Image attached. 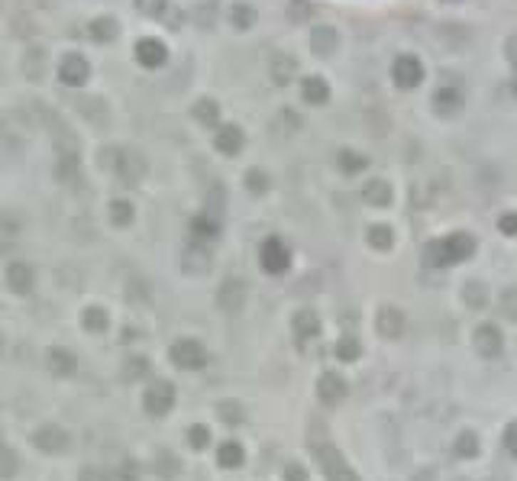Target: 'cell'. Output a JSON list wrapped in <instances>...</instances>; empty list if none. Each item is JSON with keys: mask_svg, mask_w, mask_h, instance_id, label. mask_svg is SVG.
Masks as SVG:
<instances>
[{"mask_svg": "<svg viewBox=\"0 0 517 481\" xmlns=\"http://www.w3.org/2000/svg\"><path fill=\"white\" fill-rule=\"evenodd\" d=\"M14 33L16 36H23V33L29 36V33H33V23H29L26 16H14Z\"/></svg>", "mask_w": 517, "mask_h": 481, "instance_id": "836d02e7", "label": "cell"}, {"mask_svg": "<svg viewBox=\"0 0 517 481\" xmlns=\"http://www.w3.org/2000/svg\"><path fill=\"white\" fill-rule=\"evenodd\" d=\"M294 58H288V56H275L272 58V78H275V84H288L294 78Z\"/></svg>", "mask_w": 517, "mask_h": 481, "instance_id": "e0dca14e", "label": "cell"}, {"mask_svg": "<svg viewBox=\"0 0 517 481\" xmlns=\"http://www.w3.org/2000/svg\"><path fill=\"white\" fill-rule=\"evenodd\" d=\"M220 462H224V465H239V462H243V453H239V446L226 443V449L220 453Z\"/></svg>", "mask_w": 517, "mask_h": 481, "instance_id": "f546056e", "label": "cell"}, {"mask_svg": "<svg viewBox=\"0 0 517 481\" xmlns=\"http://www.w3.org/2000/svg\"><path fill=\"white\" fill-rule=\"evenodd\" d=\"M365 165H369V159H362L359 152H340V168H343V171L356 174V171H362Z\"/></svg>", "mask_w": 517, "mask_h": 481, "instance_id": "7402d4cb", "label": "cell"}, {"mask_svg": "<svg viewBox=\"0 0 517 481\" xmlns=\"http://www.w3.org/2000/svg\"><path fill=\"white\" fill-rule=\"evenodd\" d=\"M288 262H291V252H288V245L281 243V239L272 236V239H266V243H262V265H266L272 275L285 272Z\"/></svg>", "mask_w": 517, "mask_h": 481, "instance_id": "3957f363", "label": "cell"}, {"mask_svg": "<svg viewBox=\"0 0 517 481\" xmlns=\"http://www.w3.org/2000/svg\"><path fill=\"white\" fill-rule=\"evenodd\" d=\"M42 62H46V52H42V49H29L26 58H23V68H26L29 75H39Z\"/></svg>", "mask_w": 517, "mask_h": 481, "instance_id": "484cf974", "label": "cell"}, {"mask_svg": "<svg viewBox=\"0 0 517 481\" xmlns=\"http://www.w3.org/2000/svg\"><path fill=\"white\" fill-rule=\"evenodd\" d=\"M498 230H501L504 236H517V213H504V216H498Z\"/></svg>", "mask_w": 517, "mask_h": 481, "instance_id": "f1b7e54d", "label": "cell"}, {"mask_svg": "<svg viewBox=\"0 0 517 481\" xmlns=\"http://www.w3.org/2000/svg\"><path fill=\"white\" fill-rule=\"evenodd\" d=\"M359 342L352 339V336H346V339H340V346H336V359H343V362H356L359 359Z\"/></svg>", "mask_w": 517, "mask_h": 481, "instance_id": "ffe728a7", "label": "cell"}, {"mask_svg": "<svg viewBox=\"0 0 517 481\" xmlns=\"http://www.w3.org/2000/svg\"><path fill=\"white\" fill-rule=\"evenodd\" d=\"M466 304L469 307H476V310H482L485 307V287L482 285H469L466 287Z\"/></svg>", "mask_w": 517, "mask_h": 481, "instance_id": "4316f807", "label": "cell"}, {"mask_svg": "<svg viewBox=\"0 0 517 481\" xmlns=\"http://www.w3.org/2000/svg\"><path fill=\"white\" fill-rule=\"evenodd\" d=\"M314 453H317V462H320V468L327 472V481H359L356 475L350 472V465L343 462V455L336 453L330 443H320Z\"/></svg>", "mask_w": 517, "mask_h": 481, "instance_id": "7a4b0ae2", "label": "cell"}, {"mask_svg": "<svg viewBox=\"0 0 517 481\" xmlns=\"http://www.w3.org/2000/svg\"><path fill=\"white\" fill-rule=\"evenodd\" d=\"M285 481H308V472H304L301 465H291V468L285 472Z\"/></svg>", "mask_w": 517, "mask_h": 481, "instance_id": "e575fe53", "label": "cell"}, {"mask_svg": "<svg viewBox=\"0 0 517 481\" xmlns=\"http://www.w3.org/2000/svg\"><path fill=\"white\" fill-rule=\"evenodd\" d=\"M362 197L372 204V207H388V204H392V188H388V181H382V178H372V181L362 188Z\"/></svg>", "mask_w": 517, "mask_h": 481, "instance_id": "30bf717a", "label": "cell"}, {"mask_svg": "<svg viewBox=\"0 0 517 481\" xmlns=\"http://www.w3.org/2000/svg\"><path fill=\"white\" fill-rule=\"evenodd\" d=\"M317 333H320V320H317L310 310H301V314L294 317V336L304 342V339H310V336H317Z\"/></svg>", "mask_w": 517, "mask_h": 481, "instance_id": "8fae6325", "label": "cell"}, {"mask_svg": "<svg viewBox=\"0 0 517 481\" xmlns=\"http://www.w3.org/2000/svg\"><path fill=\"white\" fill-rule=\"evenodd\" d=\"M392 75H395V84H398V88H414V84H420V78H424V68H420V62L414 56H398L392 65Z\"/></svg>", "mask_w": 517, "mask_h": 481, "instance_id": "277c9868", "label": "cell"}, {"mask_svg": "<svg viewBox=\"0 0 517 481\" xmlns=\"http://www.w3.org/2000/svg\"><path fill=\"white\" fill-rule=\"evenodd\" d=\"M58 75H62L65 84H81L84 78H88V62H84L81 56H65L62 68H58Z\"/></svg>", "mask_w": 517, "mask_h": 481, "instance_id": "9c48e42d", "label": "cell"}, {"mask_svg": "<svg viewBox=\"0 0 517 481\" xmlns=\"http://www.w3.org/2000/svg\"><path fill=\"white\" fill-rule=\"evenodd\" d=\"M434 100H437V110L440 113H456L459 110V104H462V94L456 91V88H440Z\"/></svg>", "mask_w": 517, "mask_h": 481, "instance_id": "2e32d148", "label": "cell"}, {"mask_svg": "<svg viewBox=\"0 0 517 481\" xmlns=\"http://www.w3.org/2000/svg\"><path fill=\"white\" fill-rule=\"evenodd\" d=\"M288 16H291V20H304V16H308V4H304V0H291Z\"/></svg>", "mask_w": 517, "mask_h": 481, "instance_id": "1f68e13d", "label": "cell"}, {"mask_svg": "<svg viewBox=\"0 0 517 481\" xmlns=\"http://www.w3.org/2000/svg\"><path fill=\"white\" fill-rule=\"evenodd\" d=\"M249 188L252 191H266L268 188V178L262 171H249Z\"/></svg>", "mask_w": 517, "mask_h": 481, "instance_id": "d6a6232c", "label": "cell"}, {"mask_svg": "<svg viewBox=\"0 0 517 481\" xmlns=\"http://www.w3.org/2000/svg\"><path fill=\"white\" fill-rule=\"evenodd\" d=\"M317 394H320V401H327V404H336V401L346 394V381H343L336 371H323L320 381H317Z\"/></svg>", "mask_w": 517, "mask_h": 481, "instance_id": "52a82bcc", "label": "cell"}, {"mask_svg": "<svg viewBox=\"0 0 517 481\" xmlns=\"http://www.w3.org/2000/svg\"><path fill=\"white\" fill-rule=\"evenodd\" d=\"M508 58H511V62H514V68H517V36L508 42Z\"/></svg>", "mask_w": 517, "mask_h": 481, "instance_id": "d590c367", "label": "cell"}, {"mask_svg": "<svg viewBox=\"0 0 517 481\" xmlns=\"http://www.w3.org/2000/svg\"><path fill=\"white\" fill-rule=\"evenodd\" d=\"M197 120H204V123H214L217 120V104H210V100H201V104L194 107Z\"/></svg>", "mask_w": 517, "mask_h": 481, "instance_id": "83f0119b", "label": "cell"}, {"mask_svg": "<svg viewBox=\"0 0 517 481\" xmlns=\"http://www.w3.org/2000/svg\"><path fill=\"white\" fill-rule=\"evenodd\" d=\"M414 481H434V472H420Z\"/></svg>", "mask_w": 517, "mask_h": 481, "instance_id": "8d00e7d4", "label": "cell"}, {"mask_svg": "<svg viewBox=\"0 0 517 481\" xmlns=\"http://www.w3.org/2000/svg\"><path fill=\"white\" fill-rule=\"evenodd\" d=\"M472 342H476V349L485 359H495L498 352H501V333H498V327H491V323H482V327L476 329V336H472Z\"/></svg>", "mask_w": 517, "mask_h": 481, "instance_id": "5b68a950", "label": "cell"}, {"mask_svg": "<svg viewBox=\"0 0 517 481\" xmlns=\"http://www.w3.org/2000/svg\"><path fill=\"white\" fill-rule=\"evenodd\" d=\"M498 307H501V314L508 317V320H517V287H508V291H501V297H498Z\"/></svg>", "mask_w": 517, "mask_h": 481, "instance_id": "ac0fdd59", "label": "cell"}, {"mask_svg": "<svg viewBox=\"0 0 517 481\" xmlns=\"http://www.w3.org/2000/svg\"><path fill=\"white\" fill-rule=\"evenodd\" d=\"M476 243L466 233H453L446 239H437V243L427 245V262L430 265H453V262H462V258L472 255Z\"/></svg>", "mask_w": 517, "mask_h": 481, "instance_id": "6da1fadb", "label": "cell"}, {"mask_svg": "<svg viewBox=\"0 0 517 481\" xmlns=\"http://www.w3.org/2000/svg\"><path fill=\"white\" fill-rule=\"evenodd\" d=\"M224 304H226L230 310H239V304H243V285L230 281V285L224 287Z\"/></svg>", "mask_w": 517, "mask_h": 481, "instance_id": "603a6c76", "label": "cell"}, {"mask_svg": "<svg viewBox=\"0 0 517 481\" xmlns=\"http://www.w3.org/2000/svg\"><path fill=\"white\" fill-rule=\"evenodd\" d=\"M230 20L236 23L239 29H249L252 23H256V10H252V7H246V4H236V7L230 10Z\"/></svg>", "mask_w": 517, "mask_h": 481, "instance_id": "d6986e66", "label": "cell"}, {"mask_svg": "<svg viewBox=\"0 0 517 481\" xmlns=\"http://www.w3.org/2000/svg\"><path fill=\"white\" fill-rule=\"evenodd\" d=\"M239 146H243V133H239L236 126H224V130L217 133V149L220 152L233 155V152H239Z\"/></svg>", "mask_w": 517, "mask_h": 481, "instance_id": "4fadbf2b", "label": "cell"}, {"mask_svg": "<svg viewBox=\"0 0 517 481\" xmlns=\"http://www.w3.org/2000/svg\"><path fill=\"white\" fill-rule=\"evenodd\" d=\"M504 446H508L511 455H517V423H511L508 430H504Z\"/></svg>", "mask_w": 517, "mask_h": 481, "instance_id": "4dcf8cb0", "label": "cell"}, {"mask_svg": "<svg viewBox=\"0 0 517 481\" xmlns=\"http://www.w3.org/2000/svg\"><path fill=\"white\" fill-rule=\"evenodd\" d=\"M136 58H140V65H146V68H159V65L165 62V46H162L159 39H142L140 46H136Z\"/></svg>", "mask_w": 517, "mask_h": 481, "instance_id": "ba28073f", "label": "cell"}, {"mask_svg": "<svg viewBox=\"0 0 517 481\" xmlns=\"http://www.w3.org/2000/svg\"><path fill=\"white\" fill-rule=\"evenodd\" d=\"M336 39H340V36H336V29L333 26H317L314 29V49L320 52V56H330V52L336 49Z\"/></svg>", "mask_w": 517, "mask_h": 481, "instance_id": "5bb4252c", "label": "cell"}, {"mask_svg": "<svg viewBox=\"0 0 517 481\" xmlns=\"http://www.w3.org/2000/svg\"><path fill=\"white\" fill-rule=\"evenodd\" d=\"M369 243L375 245V249H388V245H392V230H388V226H372Z\"/></svg>", "mask_w": 517, "mask_h": 481, "instance_id": "cb8c5ba5", "label": "cell"}, {"mask_svg": "<svg viewBox=\"0 0 517 481\" xmlns=\"http://www.w3.org/2000/svg\"><path fill=\"white\" fill-rule=\"evenodd\" d=\"M304 100L308 104H327L330 100V88L323 78H304Z\"/></svg>", "mask_w": 517, "mask_h": 481, "instance_id": "7c38bea8", "label": "cell"}, {"mask_svg": "<svg viewBox=\"0 0 517 481\" xmlns=\"http://www.w3.org/2000/svg\"><path fill=\"white\" fill-rule=\"evenodd\" d=\"M476 453H479V440H476V433H462L459 440H456V455H462V459H472Z\"/></svg>", "mask_w": 517, "mask_h": 481, "instance_id": "44dd1931", "label": "cell"}, {"mask_svg": "<svg viewBox=\"0 0 517 481\" xmlns=\"http://www.w3.org/2000/svg\"><path fill=\"white\" fill-rule=\"evenodd\" d=\"M136 10L142 16H162L165 14V0H136Z\"/></svg>", "mask_w": 517, "mask_h": 481, "instance_id": "d4e9b609", "label": "cell"}, {"mask_svg": "<svg viewBox=\"0 0 517 481\" xmlns=\"http://www.w3.org/2000/svg\"><path fill=\"white\" fill-rule=\"evenodd\" d=\"M117 33H120V26H117V20H113V16H98V20L91 23V36H94L98 42L117 39Z\"/></svg>", "mask_w": 517, "mask_h": 481, "instance_id": "9a60e30c", "label": "cell"}, {"mask_svg": "<svg viewBox=\"0 0 517 481\" xmlns=\"http://www.w3.org/2000/svg\"><path fill=\"white\" fill-rule=\"evenodd\" d=\"M378 333L385 336V339H398L401 333H404V314L395 307H382L378 310Z\"/></svg>", "mask_w": 517, "mask_h": 481, "instance_id": "8992f818", "label": "cell"}]
</instances>
